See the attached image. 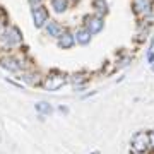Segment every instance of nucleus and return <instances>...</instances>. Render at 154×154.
I'll return each mask as SVG.
<instances>
[{
  "instance_id": "obj_8",
  "label": "nucleus",
  "mask_w": 154,
  "mask_h": 154,
  "mask_svg": "<svg viewBox=\"0 0 154 154\" xmlns=\"http://www.w3.org/2000/svg\"><path fill=\"white\" fill-rule=\"evenodd\" d=\"M151 0H134V11L135 14H142V16H147L151 14Z\"/></svg>"
},
{
  "instance_id": "obj_3",
  "label": "nucleus",
  "mask_w": 154,
  "mask_h": 154,
  "mask_svg": "<svg viewBox=\"0 0 154 154\" xmlns=\"http://www.w3.org/2000/svg\"><path fill=\"white\" fill-rule=\"evenodd\" d=\"M84 28L88 29L91 34H98L103 31V28H105V19H103V16H88L86 17V26Z\"/></svg>"
},
{
  "instance_id": "obj_17",
  "label": "nucleus",
  "mask_w": 154,
  "mask_h": 154,
  "mask_svg": "<svg viewBox=\"0 0 154 154\" xmlns=\"http://www.w3.org/2000/svg\"><path fill=\"white\" fill-rule=\"evenodd\" d=\"M132 60L130 57H125V58H122L120 62H118V67H125V65H128V62Z\"/></svg>"
},
{
  "instance_id": "obj_15",
  "label": "nucleus",
  "mask_w": 154,
  "mask_h": 154,
  "mask_svg": "<svg viewBox=\"0 0 154 154\" xmlns=\"http://www.w3.org/2000/svg\"><path fill=\"white\" fill-rule=\"evenodd\" d=\"M147 63H154V48L147 50Z\"/></svg>"
},
{
  "instance_id": "obj_13",
  "label": "nucleus",
  "mask_w": 154,
  "mask_h": 154,
  "mask_svg": "<svg viewBox=\"0 0 154 154\" xmlns=\"http://www.w3.org/2000/svg\"><path fill=\"white\" fill-rule=\"evenodd\" d=\"M69 7V2L67 0H51V9L57 12V14H63Z\"/></svg>"
},
{
  "instance_id": "obj_4",
  "label": "nucleus",
  "mask_w": 154,
  "mask_h": 154,
  "mask_svg": "<svg viewBox=\"0 0 154 154\" xmlns=\"http://www.w3.org/2000/svg\"><path fill=\"white\" fill-rule=\"evenodd\" d=\"M2 39L5 41L7 46H16V45H19L22 41V34H21V31H19V28L9 26V28L5 29V34H4Z\"/></svg>"
},
{
  "instance_id": "obj_14",
  "label": "nucleus",
  "mask_w": 154,
  "mask_h": 154,
  "mask_svg": "<svg viewBox=\"0 0 154 154\" xmlns=\"http://www.w3.org/2000/svg\"><path fill=\"white\" fill-rule=\"evenodd\" d=\"M93 7L96 9L98 16H103V14L108 12V4H106V0H93Z\"/></svg>"
},
{
  "instance_id": "obj_2",
  "label": "nucleus",
  "mask_w": 154,
  "mask_h": 154,
  "mask_svg": "<svg viewBox=\"0 0 154 154\" xmlns=\"http://www.w3.org/2000/svg\"><path fill=\"white\" fill-rule=\"evenodd\" d=\"M67 81H69V77H67L65 74L53 72L51 75H48L46 79H45L43 88L46 89V91H58L60 88H63V86L67 84Z\"/></svg>"
},
{
  "instance_id": "obj_7",
  "label": "nucleus",
  "mask_w": 154,
  "mask_h": 154,
  "mask_svg": "<svg viewBox=\"0 0 154 154\" xmlns=\"http://www.w3.org/2000/svg\"><path fill=\"white\" fill-rule=\"evenodd\" d=\"M0 67L5 69V70H9V72H19L21 70V63H19L14 57H4V58H0Z\"/></svg>"
},
{
  "instance_id": "obj_20",
  "label": "nucleus",
  "mask_w": 154,
  "mask_h": 154,
  "mask_svg": "<svg viewBox=\"0 0 154 154\" xmlns=\"http://www.w3.org/2000/svg\"><path fill=\"white\" fill-rule=\"evenodd\" d=\"M58 111H62V113H69V108H67V106H60Z\"/></svg>"
},
{
  "instance_id": "obj_11",
  "label": "nucleus",
  "mask_w": 154,
  "mask_h": 154,
  "mask_svg": "<svg viewBox=\"0 0 154 154\" xmlns=\"http://www.w3.org/2000/svg\"><path fill=\"white\" fill-rule=\"evenodd\" d=\"M70 81L75 84V89H82L88 82V74H84V72H79V74H74L70 77Z\"/></svg>"
},
{
  "instance_id": "obj_1",
  "label": "nucleus",
  "mask_w": 154,
  "mask_h": 154,
  "mask_svg": "<svg viewBox=\"0 0 154 154\" xmlns=\"http://www.w3.org/2000/svg\"><path fill=\"white\" fill-rule=\"evenodd\" d=\"M130 147H132V152L137 154H149L152 149H151V137H149V132H140L134 134L132 140H130Z\"/></svg>"
},
{
  "instance_id": "obj_10",
  "label": "nucleus",
  "mask_w": 154,
  "mask_h": 154,
  "mask_svg": "<svg viewBox=\"0 0 154 154\" xmlns=\"http://www.w3.org/2000/svg\"><path fill=\"white\" fill-rule=\"evenodd\" d=\"M74 45H75V36L72 33H67L65 31V33L58 38V46H60L62 50H69V48H72Z\"/></svg>"
},
{
  "instance_id": "obj_5",
  "label": "nucleus",
  "mask_w": 154,
  "mask_h": 154,
  "mask_svg": "<svg viewBox=\"0 0 154 154\" xmlns=\"http://www.w3.org/2000/svg\"><path fill=\"white\" fill-rule=\"evenodd\" d=\"M33 21H34V28L36 29L45 28L46 22H48V11L43 5L33 7Z\"/></svg>"
},
{
  "instance_id": "obj_16",
  "label": "nucleus",
  "mask_w": 154,
  "mask_h": 154,
  "mask_svg": "<svg viewBox=\"0 0 154 154\" xmlns=\"http://www.w3.org/2000/svg\"><path fill=\"white\" fill-rule=\"evenodd\" d=\"M33 77L34 75H31V74H24V77H22V79H24L26 82H29V84H36V81H34Z\"/></svg>"
},
{
  "instance_id": "obj_12",
  "label": "nucleus",
  "mask_w": 154,
  "mask_h": 154,
  "mask_svg": "<svg viewBox=\"0 0 154 154\" xmlns=\"http://www.w3.org/2000/svg\"><path fill=\"white\" fill-rule=\"evenodd\" d=\"M34 110L38 111L39 115H50V113H53V106L50 105L48 101H38L34 105Z\"/></svg>"
},
{
  "instance_id": "obj_19",
  "label": "nucleus",
  "mask_w": 154,
  "mask_h": 154,
  "mask_svg": "<svg viewBox=\"0 0 154 154\" xmlns=\"http://www.w3.org/2000/svg\"><path fill=\"white\" fill-rule=\"evenodd\" d=\"M29 4L33 7H38V5H41V0H29Z\"/></svg>"
},
{
  "instance_id": "obj_6",
  "label": "nucleus",
  "mask_w": 154,
  "mask_h": 154,
  "mask_svg": "<svg viewBox=\"0 0 154 154\" xmlns=\"http://www.w3.org/2000/svg\"><path fill=\"white\" fill-rule=\"evenodd\" d=\"M45 31H46V34H48V36H51V38H57V39H58L62 34L65 33L63 26H62V24H58V22H55V21L46 22V26H45Z\"/></svg>"
},
{
  "instance_id": "obj_21",
  "label": "nucleus",
  "mask_w": 154,
  "mask_h": 154,
  "mask_svg": "<svg viewBox=\"0 0 154 154\" xmlns=\"http://www.w3.org/2000/svg\"><path fill=\"white\" fill-rule=\"evenodd\" d=\"M91 154H99V151H93V152H91Z\"/></svg>"
},
{
  "instance_id": "obj_9",
  "label": "nucleus",
  "mask_w": 154,
  "mask_h": 154,
  "mask_svg": "<svg viewBox=\"0 0 154 154\" xmlns=\"http://www.w3.org/2000/svg\"><path fill=\"white\" fill-rule=\"evenodd\" d=\"M75 43H79V45H82V46H86V45H89L91 43V38H93V34L89 33L86 28H79L75 31Z\"/></svg>"
},
{
  "instance_id": "obj_18",
  "label": "nucleus",
  "mask_w": 154,
  "mask_h": 154,
  "mask_svg": "<svg viewBox=\"0 0 154 154\" xmlns=\"http://www.w3.org/2000/svg\"><path fill=\"white\" fill-rule=\"evenodd\" d=\"M149 137H151V149L154 151V130L152 132H149Z\"/></svg>"
}]
</instances>
